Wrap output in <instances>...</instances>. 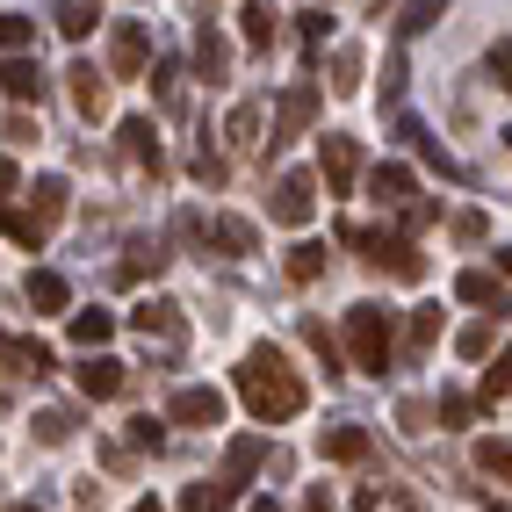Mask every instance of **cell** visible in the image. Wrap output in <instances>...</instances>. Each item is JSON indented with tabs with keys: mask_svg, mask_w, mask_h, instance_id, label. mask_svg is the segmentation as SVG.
I'll list each match as a JSON object with an SVG mask.
<instances>
[{
	"mask_svg": "<svg viewBox=\"0 0 512 512\" xmlns=\"http://www.w3.org/2000/svg\"><path fill=\"white\" fill-rule=\"evenodd\" d=\"M238 397H246V412L260 426H282V419L303 412V397H311V390H303V375L289 368L282 347H253L246 368H238Z\"/></svg>",
	"mask_w": 512,
	"mask_h": 512,
	"instance_id": "1",
	"label": "cell"
},
{
	"mask_svg": "<svg viewBox=\"0 0 512 512\" xmlns=\"http://www.w3.org/2000/svg\"><path fill=\"white\" fill-rule=\"evenodd\" d=\"M347 347H354V368L383 375L390 347H397V318L383 311V303H354V311H347Z\"/></svg>",
	"mask_w": 512,
	"mask_h": 512,
	"instance_id": "2",
	"label": "cell"
},
{
	"mask_svg": "<svg viewBox=\"0 0 512 512\" xmlns=\"http://www.w3.org/2000/svg\"><path fill=\"white\" fill-rule=\"evenodd\" d=\"M339 238H347V246H361V253H368L375 267H390L397 282H419V275H426V260H419V246H412V238H397V231H354V224H347Z\"/></svg>",
	"mask_w": 512,
	"mask_h": 512,
	"instance_id": "3",
	"label": "cell"
},
{
	"mask_svg": "<svg viewBox=\"0 0 512 512\" xmlns=\"http://www.w3.org/2000/svg\"><path fill=\"white\" fill-rule=\"evenodd\" d=\"M267 217L275 224H311L318 217V181L311 174H282L275 195H267Z\"/></svg>",
	"mask_w": 512,
	"mask_h": 512,
	"instance_id": "4",
	"label": "cell"
},
{
	"mask_svg": "<svg viewBox=\"0 0 512 512\" xmlns=\"http://www.w3.org/2000/svg\"><path fill=\"white\" fill-rule=\"evenodd\" d=\"M318 166H325V195H354L361 145H354V138H318Z\"/></svg>",
	"mask_w": 512,
	"mask_h": 512,
	"instance_id": "5",
	"label": "cell"
},
{
	"mask_svg": "<svg viewBox=\"0 0 512 512\" xmlns=\"http://www.w3.org/2000/svg\"><path fill=\"white\" fill-rule=\"evenodd\" d=\"M145 51H152L145 22H116V29H109V73H116V80H138V73H145Z\"/></svg>",
	"mask_w": 512,
	"mask_h": 512,
	"instance_id": "6",
	"label": "cell"
},
{
	"mask_svg": "<svg viewBox=\"0 0 512 512\" xmlns=\"http://www.w3.org/2000/svg\"><path fill=\"white\" fill-rule=\"evenodd\" d=\"M166 419H181V426H217V419H224V390H217V383H188V390H174Z\"/></svg>",
	"mask_w": 512,
	"mask_h": 512,
	"instance_id": "7",
	"label": "cell"
},
{
	"mask_svg": "<svg viewBox=\"0 0 512 512\" xmlns=\"http://www.w3.org/2000/svg\"><path fill=\"white\" fill-rule=\"evenodd\" d=\"M0 361H8V375H37V383L58 368V354L44 339H29V332H0Z\"/></svg>",
	"mask_w": 512,
	"mask_h": 512,
	"instance_id": "8",
	"label": "cell"
},
{
	"mask_svg": "<svg viewBox=\"0 0 512 512\" xmlns=\"http://www.w3.org/2000/svg\"><path fill=\"white\" fill-rule=\"evenodd\" d=\"M0 87H8V101H22V109H44V94H51L44 65H37V58H22V51L0 65Z\"/></svg>",
	"mask_w": 512,
	"mask_h": 512,
	"instance_id": "9",
	"label": "cell"
},
{
	"mask_svg": "<svg viewBox=\"0 0 512 512\" xmlns=\"http://www.w3.org/2000/svg\"><path fill=\"white\" fill-rule=\"evenodd\" d=\"M65 87H73V109L87 116V123H101L109 116V73H101V65H73V73H65Z\"/></svg>",
	"mask_w": 512,
	"mask_h": 512,
	"instance_id": "10",
	"label": "cell"
},
{
	"mask_svg": "<svg viewBox=\"0 0 512 512\" xmlns=\"http://www.w3.org/2000/svg\"><path fill=\"white\" fill-rule=\"evenodd\" d=\"M130 325H138L145 339H159L166 354L181 347V303H166V296H152V303H138V311H130Z\"/></svg>",
	"mask_w": 512,
	"mask_h": 512,
	"instance_id": "11",
	"label": "cell"
},
{
	"mask_svg": "<svg viewBox=\"0 0 512 512\" xmlns=\"http://www.w3.org/2000/svg\"><path fill=\"white\" fill-rule=\"evenodd\" d=\"M311 116H318V87H289L282 94V116H275V145L296 138V130H311Z\"/></svg>",
	"mask_w": 512,
	"mask_h": 512,
	"instance_id": "12",
	"label": "cell"
},
{
	"mask_svg": "<svg viewBox=\"0 0 512 512\" xmlns=\"http://www.w3.org/2000/svg\"><path fill=\"white\" fill-rule=\"evenodd\" d=\"M22 296L37 303V318H51V311H65V275H51V267H29V282H22Z\"/></svg>",
	"mask_w": 512,
	"mask_h": 512,
	"instance_id": "13",
	"label": "cell"
},
{
	"mask_svg": "<svg viewBox=\"0 0 512 512\" xmlns=\"http://www.w3.org/2000/svg\"><path fill=\"white\" fill-rule=\"evenodd\" d=\"M123 383H130L123 361H109V354H87V361H80V390H87V397H116Z\"/></svg>",
	"mask_w": 512,
	"mask_h": 512,
	"instance_id": "14",
	"label": "cell"
},
{
	"mask_svg": "<svg viewBox=\"0 0 512 512\" xmlns=\"http://www.w3.org/2000/svg\"><path fill=\"white\" fill-rule=\"evenodd\" d=\"M116 339V311H101V303H87V311H73V347H109Z\"/></svg>",
	"mask_w": 512,
	"mask_h": 512,
	"instance_id": "15",
	"label": "cell"
},
{
	"mask_svg": "<svg viewBox=\"0 0 512 512\" xmlns=\"http://www.w3.org/2000/svg\"><path fill=\"white\" fill-rule=\"evenodd\" d=\"M123 152L138 159V166H152V174H166V159H159V138H152V123H145V116H123Z\"/></svg>",
	"mask_w": 512,
	"mask_h": 512,
	"instance_id": "16",
	"label": "cell"
},
{
	"mask_svg": "<svg viewBox=\"0 0 512 512\" xmlns=\"http://www.w3.org/2000/svg\"><path fill=\"white\" fill-rule=\"evenodd\" d=\"M368 195L390 202V210H404V202H412V166H375V174H368Z\"/></svg>",
	"mask_w": 512,
	"mask_h": 512,
	"instance_id": "17",
	"label": "cell"
},
{
	"mask_svg": "<svg viewBox=\"0 0 512 512\" xmlns=\"http://www.w3.org/2000/svg\"><path fill=\"white\" fill-rule=\"evenodd\" d=\"M195 238H210V246H224V253H253V246H260L246 217H217V224H202Z\"/></svg>",
	"mask_w": 512,
	"mask_h": 512,
	"instance_id": "18",
	"label": "cell"
},
{
	"mask_svg": "<svg viewBox=\"0 0 512 512\" xmlns=\"http://www.w3.org/2000/svg\"><path fill=\"white\" fill-rule=\"evenodd\" d=\"M238 29H246V44H275V29H282L275 0H246V8H238Z\"/></svg>",
	"mask_w": 512,
	"mask_h": 512,
	"instance_id": "19",
	"label": "cell"
},
{
	"mask_svg": "<svg viewBox=\"0 0 512 512\" xmlns=\"http://www.w3.org/2000/svg\"><path fill=\"white\" fill-rule=\"evenodd\" d=\"M0 231H8V238H15V246H29V253H37V246H44V224H37V217H29V210H15V202H8V195H0Z\"/></svg>",
	"mask_w": 512,
	"mask_h": 512,
	"instance_id": "20",
	"label": "cell"
},
{
	"mask_svg": "<svg viewBox=\"0 0 512 512\" xmlns=\"http://www.w3.org/2000/svg\"><path fill=\"white\" fill-rule=\"evenodd\" d=\"M166 267V246L159 238H130V260H123V282H145V275H159Z\"/></svg>",
	"mask_w": 512,
	"mask_h": 512,
	"instance_id": "21",
	"label": "cell"
},
{
	"mask_svg": "<svg viewBox=\"0 0 512 512\" xmlns=\"http://www.w3.org/2000/svg\"><path fill=\"white\" fill-rule=\"evenodd\" d=\"M260 455H267V448H260V440H253V433H246V440H231V455H224V484L238 491V484H246V476L260 469Z\"/></svg>",
	"mask_w": 512,
	"mask_h": 512,
	"instance_id": "22",
	"label": "cell"
},
{
	"mask_svg": "<svg viewBox=\"0 0 512 512\" xmlns=\"http://www.w3.org/2000/svg\"><path fill=\"white\" fill-rule=\"evenodd\" d=\"M29 202H37V224L51 231V224L65 217V181H58V174H44L37 188H29Z\"/></svg>",
	"mask_w": 512,
	"mask_h": 512,
	"instance_id": "23",
	"label": "cell"
},
{
	"mask_svg": "<svg viewBox=\"0 0 512 512\" xmlns=\"http://www.w3.org/2000/svg\"><path fill=\"white\" fill-rule=\"evenodd\" d=\"M195 65H202L210 80H224V73H231V44L217 37V29H202V37H195Z\"/></svg>",
	"mask_w": 512,
	"mask_h": 512,
	"instance_id": "24",
	"label": "cell"
},
{
	"mask_svg": "<svg viewBox=\"0 0 512 512\" xmlns=\"http://www.w3.org/2000/svg\"><path fill=\"white\" fill-rule=\"evenodd\" d=\"M455 296H462V303H505V282L484 275V267H469V275L455 282Z\"/></svg>",
	"mask_w": 512,
	"mask_h": 512,
	"instance_id": "25",
	"label": "cell"
},
{
	"mask_svg": "<svg viewBox=\"0 0 512 512\" xmlns=\"http://www.w3.org/2000/svg\"><path fill=\"white\" fill-rule=\"evenodd\" d=\"M325 455H332V462H361V455H368V433H361V426H332V433H325Z\"/></svg>",
	"mask_w": 512,
	"mask_h": 512,
	"instance_id": "26",
	"label": "cell"
},
{
	"mask_svg": "<svg viewBox=\"0 0 512 512\" xmlns=\"http://www.w3.org/2000/svg\"><path fill=\"white\" fill-rule=\"evenodd\" d=\"M181 512H231V484H188Z\"/></svg>",
	"mask_w": 512,
	"mask_h": 512,
	"instance_id": "27",
	"label": "cell"
},
{
	"mask_svg": "<svg viewBox=\"0 0 512 512\" xmlns=\"http://www.w3.org/2000/svg\"><path fill=\"white\" fill-rule=\"evenodd\" d=\"M325 260H332V253H325V246H311V238H303V246L289 253V282H318V275H325Z\"/></svg>",
	"mask_w": 512,
	"mask_h": 512,
	"instance_id": "28",
	"label": "cell"
},
{
	"mask_svg": "<svg viewBox=\"0 0 512 512\" xmlns=\"http://www.w3.org/2000/svg\"><path fill=\"white\" fill-rule=\"evenodd\" d=\"M224 138H231V145H260V109H253V101H238V109H231Z\"/></svg>",
	"mask_w": 512,
	"mask_h": 512,
	"instance_id": "29",
	"label": "cell"
},
{
	"mask_svg": "<svg viewBox=\"0 0 512 512\" xmlns=\"http://www.w3.org/2000/svg\"><path fill=\"white\" fill-rule=\"evenodd\" d=\"M29 37H37V22H29V15H15V8H0V51L15 58V51H22Z\"/></svg>",
	"mask_w": 512,
	"mask_h": 512,
	"instance_id": "30",
	"label": "cell"
},
{
	"mask_svg": "<svg viewBox=\"0 0 512 512\" xmlns=\"http://www.w3.org/2000/svg\"><path fill=\"white\" fill-rule=\"evenodd\" d=\"M332 87H339V94H354V87H361V51H354V44H339V51H332Z\"/></svg>",
	"mask_w": 512,
	"mask_h": 512,
	"instance_id": "31",
	"label": "cell"
},
{
	"mask_svg": "<svg viewBox=\"0 0 512 512\" xmlns=\"http://www.w3.org/2000/svg\"><path fill=\"white\" fill-rule=\"evenodd\" d=\"M448 8V0H404V15H397V29L404 37H419V29H433V15Z\"/></svg>",
	"mask_w": 512,
	"mask_h": 512,
	"instance_id": "32",
	"label": "cell"
},
{
	"mask_svg": "<svg viewBox=\"0 0 512 512\" xmlns=\"http://www.w3.org/2000/svg\"><path fill=\"white\" fill-rule=\"evenodd\" d=\"M58 29H65V37H87V29H94V8H87V0H58Z\"/></svg>",
	"mask_w": 512,
	"mask_h": 512,
	"instance_id": "33",
	"label": "cell"
},
{
	"mask_svg": "<svg viewBox=\"0 0 512 512\" xmlns=\"http://www.w3.org/2000/svg\"><path fill=\"white\" fill-rule=\"evenodd\" d=\"M505 390H512V375H505V361H498V368H484V383H476V404H484V412H498Z\"/></svg>",
	"mask_w": 512,
	"mask_h": 512,
	"instance_id": "34",
	"label": "cell"
},
{
	"mask_svg": "<svg viewBox=\"0 0 512 512\" xmlns=\"http://www.w3.org/2000/svg\"><path fill=\"white\" fill-rule=\"evenodd\" d=\"M505 433H484V440H476V469H484V476H505Z\"/></svg>",
	"mask_w": 512,
	"mask_h": 512,
	"instance_id": "35",
	"label": "cell"
},
{
	"mask_svg": "<svg viewBox=\"0 0 512 512\" xmlns=\"http://www.w3.org/2000/svg\"><path fill=\"white\" fill-rule=\"evenodd\" d=\"M491 339H498V325H491V318H484V325H469V332H462V339H455V347H462V354H469V361H484V354H491Z\"/></svg>",
	"mask_w": 512,
	"mask_h": 512,
	"instance_id": "36",
	"label": "cell"
},
{
	"mask_svg": "<svg viewBox=\"0 0 512 512\" xmlns=\"http://www.w3.org/2000/svg\"><path fill=\"white\" fill-rule=\"evenodd\" d=\"M440 339V311H412V354H426Z\"/></svg>",
	"mask_w": 512,
	"mask_h": 512,
	"instance_id": "37",
	"label": "cell"
},
{
	"mask_svg": "<svg viewBox=\"0 0 512 512\" xmlns=\"http://www.w3.org/2000/svg\"><path fill=\"white\" fill-rule=\"evenodd\" d=\"M73 426H80L73 412H44V419H37V433L51 440V448H58V440H73Z\"/></svg>",
	"mask_w": 512,
	"mask_h": 512,
	"instance_id": "38",
	"label": "cell"
},
{
	"mask_svg": "<svg viewBox=\"0 0 512 512\" xmlns=\"http://www.w3.org/2000/svg\"><path fill=\"white\" fill-rule=\"evenodd\" d=\"M0 138H8V145H37V123H29V116H0Z\"/></svg>",
	"mask_w": 512,
	"mask_h": 512,
	"instance_id": "39",
	"label": "cell"
},
{
	"mask_svg": "<svg viewBox=\"0 0 512 512\" xmlns=\"http://www.w3.org/2000/svg\"><path fill=\"white\" fill-rule=\"evenodd\" d=\"M296 22H303V44H325V29H332V15H325V8H303Z\"/></svg>",
	"mask_w": 512,
	"mask_h": 512,
	"instance_id": "40",
	"label": "cell"
},
{
	"mask_svg": "<svg viewBox=\"0 0 512 512\" xmlns=\"http://www.w3.org/2000/svg\"><path fill=\"white\" fill-rule=\"evenodd\" d=\"M195 181H210V188H217V181H224V159H217V152H210V145H202V152H195Z\"/></svg>",
	"mask_w": 512,
	"mask_h": 512,
	"instance_id": "41",
	"label": "cell"
},
{
	"mask_svg": "<svg viewBox=\"0 0 512 512\" xmlns=\"http://www.w3.org/2000/svg\"><path fill=\"white\" fill-rule=\"evenodd\" d=\"M130 440H138V448H152V455H159V448H166V433H159V426H152V419H130Z\"/></svg>",
	"mask_w": 512,
	"mask_h": 512,
	"instance_id": "42",
	"label": "cell"
},
{
	"mask_svg": "<svg viewBox=\"0 0 512 512\" xmlns=\"http://www.w3.org/2000/svg\"><path fill=\"white\" fill-rule=\"evenodd\" d=\"M440 217V202H404V224H412V231H426Z\"/></svg>",
	"mask_w": 512,
	"mask_h": 512,
	"instance_id": "43",
	"label": "cell"
},
{
	"mask_svg": "<svg viewBox=\"0 0 512 512\" xmlns=\"http://www.w3.org/2000/svg\"><path fill=\"white\" fill-rule=\"evenodd\" d=\"M469 412H476L469 397H440V419H448V426H469Z\"/></svg>",
	"mask_w": 512,
	"mask_h": 512,
	"instance_id": "44",
	"label": "cell"
},
{
	"mask_svg": "<svg viewBox=\"0 0 512 512\" xmlns=\"http://www.w3.org/2000/svg\"><path fill=\"white\" fill-rule=\"evenodd\" d=\"M484 231H491V224L476 217V210H462V217H455V238H469V246H476V238H484Z\"/></svg>",
	"mask_w": 512,
	"mask_h": 512,
	"instance_id": "45",
	"label": "cell"
},
{
	"mask_svg": "<svg viewBox=\"0 0 512 512\" xmlns=\"http://www.w3.org/2000/svg\"><path fill=\"white\" fill-rule=\"evenodd\" d=\"M303 512H332V498H325V484H318L311 498H303Z\"/></svg>",
	"mask_w": 512,
	"mask_h": 512,
	"instance_id": "46",
	"label": "cell"
},
{
	"mask_svg": "<svg viewBox=\"0 0 512 512\" xmlns=\"http://www.w3.org/2000/svg\"><path fill=\"white\" fill-rule=\"evenodd\" d=\"M0 188H15V159L8 152H0Z\"/></svg>",
	"mask_w": 512,
	"mask_h": 512,
	"instance_id": "47",
	"label": "cell"
},
{
	"mask_svg": "<svg viewBox=\"0 0 512 512\" xmlns=\"http://www.w3.org/2000/svg\"><path fill=\"white\" fill-rule=\"evenodd\" d=\"M246 512H282V505H275V498H253V505H246Z\"/></svg>",
	"mask_w": 512,
	"mask_h": 512,
	"instance_id": "48",
	"label": "cell"
},
{
	"mask_svg": "<svg viewBox=\"0 0 512 512\" xmlns=\"http://www.w3.org/2000/svg\"><path fill=\"white\" fill-rule=\"evenodd\" d=\"M130 512H166V505H159V498H138V505H130Z\"/></svg>",
	"mask_w": 512,
	"mask_h": 512,
	"instance_id": "49",
	"label": "cell"
},
{
	"mask_svg": "<svg viewBox=\"0 0 512 512\" xmlns=\"http://www.w3.org/2000/svg\"><path fill=\"white\" fill-rule=\"evenodd\" d=\"M29 512H37V505H29Z\"/></svg>",
	"mask_w": 512,
	"mask_h": 512,
	"instance_id": "50",
	"label": "cell"
}]
</instances>
